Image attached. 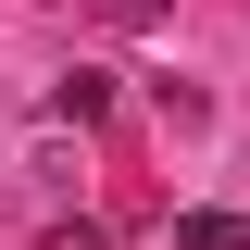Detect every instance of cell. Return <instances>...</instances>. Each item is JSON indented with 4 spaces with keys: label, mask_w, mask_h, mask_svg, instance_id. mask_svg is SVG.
I'll return each mask as SVG.
<instances>
[{
    "label": "cell",
    "mask_w": 250,
    "mask_h": 250,
    "mask_svg": "<svg viewBox=\"0 0 250 250\" xmlns=\"http://www.w3.org/2000/svg\"><path fill=\"white\" fill-rule=\"evenodd\" d=\"M50 250H113V238H100V225H62V238H50Z\"/></svg>",
    "instance_id": "3"
},
{
    "label": "cell",
    "mask_w": 250,
    "mask_h": 250,
    "mask_svg": "<svg viewBox=\"0 0 250 250\" xmlns=\"http://www.w3.org/2000/svg\"><path fill=\"white\" fill-rule=\"evenodd\" d=\"M100 113H113V75H88V62H75V75L50 88V125H100Z\"/></svg>",
    "instance_id": "1"
},
{
    "label": "cell",
    "mask_w": 250,
    "mask_h": 250,
    "mask_svg": "<svg viewBox=\"0 0 250 250\" xmlns=\"http://www.w3.org/2000/svg\"><path fill=\"white\" fill-rule=\"evenodd\" d=\"M175 250H250V213H175Z\"/></svg>",
    "instance_id": "2"
}]
</instances>
